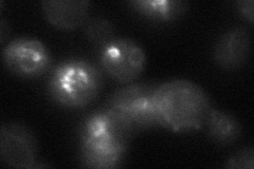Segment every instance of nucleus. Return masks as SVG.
<instances>
[{
  "instance_id": "f257e3e1",
  "label": "nucleus",
  "mask_w": 254,
  "mask_h": 169,
  "mask_svg": "<svg viewBox=\"0 0 254 169\" xmlns=\"http://www.w3.org/2000/svg\"><path fill=\"white\" fill-rule=\"evenodd\" d=\"M132 131L108 108L87 116L79 130V158L84 167L111 169L120 166Z\"/></svg>"
},
{
  "instance_id": "f03ea898",
  "label": "nucleus",
  "mask_w": 254,
  "mask_h": 169,
  "mask_svg": "<svg viewBox=\"0 0 254 169\" xmlns=\"http://www.w3.org/2000/svg\"><path fill=\"white\" fill-rule=\"evenodd\" d=\"M153 100L161 126L174 132L200 129L212 109L203 88L188 79H173L158 85Z\"/></svg>"
},
{
  "instance_id": "7ed1b4c3",
  "label": "nucleus",
  "mask_w": 254,
  "mask_h": 169,
  "mask_svg": "<svg viewBox=\"0 0 254 169\" xmlns=\"http://www.w3.org/2000/svg\"><path fill=\"white\" fill-rule=\"evenodd\" d=\"M103 88L101 69L84 58H69L55 66L49 75L47 92L59 106L82 109L98 98Z\"/></svg>"
},
{
  "instance_id": "20e7f679",
  "label": "nucleus",
  "mask_w": 254,
  "mask_h": 169,
  "mask_svg": "<svg viewBox=\"0 0 254 169\" xmlns=\"http://www.w3.org/2000/svg\"><path fill=\"white\" fill-rule=\"evenodd\" d=\"M157 86L152 83L125 85L114 92L105 107L132 132L137 129L162 127L153 100Z\"/></svg>"
},
{
  "instance_id": "39448f33",
  "label": "nucleus",
  "mask_w": 254,
  "mask_h": 169,
  "mask_svg": "<svg viewBox=\"0 0 254 169\" xmlns=\"http://www.w3.org/2000/svg\"><path fill=\"white\" fill-rule=\"evenodd\" d=\"M99 68L115 82L128 85L144 71L146 55L142 47L131 38L115 37L99 48Z\"/></svg>"
},
{
  "instance_id": "423d86ee",
  "label": "nucleus",
  "mask_w": 254,
  "mask_h": 169,
  "mask_svg": "<svg viewBox=\"0 0 254 169\" xmlns=\"http://www.w3.org/2000/svg\"><path fill=\"white\" fill-rule=\"evenodd\" d=\"M2 61L15 76L35 79L51 71L52 56L42 40L22 36L11 40L3 48Z\"/></svg>"
},
{
  "instance_id": "0eeeda50",
  "label": "nucleus",
  "mask_w": 254,
  "mask_h": 169,
  "mask_svg": "<svg viewBox=\"0 0 254 169\" xmlns=\"http://www.w3.org/2000/svg\"><path fill=\"white\" fill-rule=\"evenodd\" d=\"M0 158L9 167L34 168L37 159V144L34 134L20 123H7L0 129Z\"/></svg>"
},
{
  "instance_id": "6e6552de",
  "label": "nucleus",
  "mask_w": 254,
  "mask_h": 169,
  "mask_svg": "<svg viewBox=\"0 0 254 169\" xmlns=\"http://www.w3.org/2000/svg\"><path fill=\"white\" fill-rule=\"evenodd\" d=\"M252 50L250 32L245 27L228 29L216 40L213 57L217 65L228 71L242 68L248 61Z\"/></svg>"
},
{
  "instance_id": "1a4fd4ad",
  "label": "nucleus",
  "mask_w": 254,
  "mask_h": 169,
  "mask_svg": "<svg viewBox=\"0 0 254 169\" xmlns=\"http://www.w3.org/2000/svg\"><path fill=\"white\" fill-rule=\"evenodd\" d=\"M90 4L87 0H47L41 3L46 20L61 30H74L85 26L89 17Z\"/></svg>"
},
{
  "instance_id": "9d476101",
  "label": "nucleus",
  "mask_w": 254,
  "mask_h": 169,
  "mask_svg": "<svg viewBox=\"0 0 254 169\" xmlns=\"http://www.w3.org/2000/svg\"><path fill=\"white\" fill-rule=\"evenodd\" d=\"M209 138L220 146L236 142L242 134V124L238 118L225 110L212 108L204 122Z\"/></svg>"
},
{
  "instance_id": "9b49d317",
  "label": "nucleus",
  "mask_w": 254,
  "mask_h": 169,
  "mask_svg": "<svg viewBox=\"0 0 254 169\" xmlns=\"http://www.w3.org/2000/svg\"><path fill=\"white\" fill-rule=\"evenodd\" d=\"M131 9L142 17L155 22H171L184 15L189 3L180 0H132Z\"/></svg>"
},
{
  "instance_id": "f8f14e48",
  "label": "nucleus",
  "mask_w": 254,
  "mask_h": 169,
  "mask_svg": "<svg viewBox=\"0 0 254 169\" xmlns=\"http://www.w3.org/2000/svg\"><path fill=\"white\" fill-rule=\"evenodd\" d=\"M85 35L90 43L101 48L116 37L115 27L107 19L95 18L85 25Z\"/></svg>"
},
{
  "instance_id": "ddd939ff",
  "label": "nucleus",
  "mask_w": 254,
  "mask_h": 169,
  "mask_svg": "<svg viewBox=\"0 0 254 169\" xmlns=\"http://www.w3.org/2000/svg\"><path fill=\"white\" fill-rule=\"evenodd\" d=\"M229 169H253L254 149L252 146L244 147L230 157L225 164Z\"/></svg>"
},
{
  "instance_id": "4468645a",
  "label": "nucleus",
  "mask_w": 254,
  "mask_h": 169,
  "mask_svg": "<svg viewBox=\"0 0 254 169\" xmlns=\"http://www.w3.org/2000/svg\"><path fill=\"white\" fill-rule=\"evenodd\" d=\"M235 9L242 17L249 22V25H253L254 21V1L253 0H240L235 3Z\"/></svg>"
},
{
  "instance_id": "2eb2a0df",
  "label": "nucleus",
  "mask_w": 254,
  "mask_h": 169,
  "mask_svg": "<svg viewBox=\"0 0 254 169\" xmlns=\"http://www.w3.org/2000/svg\"><path fill=\"white\" fill-rule=\"evenodd\" d=\"M7 34H9V26L2 18L0 21V39H1V44H4Z\"/></svg>"
}]
</instances>
